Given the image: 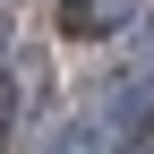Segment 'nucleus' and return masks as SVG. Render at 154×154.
<instances>
[{"label":"nucleus","instance_id":"f03ea898","mask_svg":"<svg viewBox=\"0 0 154 154\" xmlns=\"http://www.w3.org/2000/svg\"><path fill=\"white\" fill-rule=\"evenodd\" d=\"M51 154H94V137H60V146H51Z\"/></svg>","mask_w":154,"mask_h":154},{"label":"nucleus","instance_id":"20e7f679","mask_svg":"<svg viewBox=\"0 0 154 154\" xmlns=\"http://www.w3.org/2000/svg\"><path fill=\"white\" fill-rule=\"evenodd\" d=\"M146 51H154V34H146ZM146 69H154V60H146Z\"/></svg>","mask_w":154,"mask_h":154},{"label":"nucleus","instance_id":"7ed1b4c3","mask_svg":"<svg viewBox=\"0 0 154 154\" xmlns=\"http://www.w3.org/2000/svg\"><path fill=\"white\" fill-rule=\"evenodd\" d=\"M0 51H9V17H0Z\"/></svg>","mask_w":154,"mask_h":154},{"label":"nucleus","instance_id":"f257e3e1","mask_svg":"<svg viewBox=\"0 0 154 154\" xmlns=\"http://www.w3.org/2000/svg\"><path fill=\"white\" fill-rule=\"evenodd\" d=\"M128 17H137V0H60V34H77V43H94V34H120Z\"/></svg>","mask_w":154,"mask_h":154}]
</instances>
